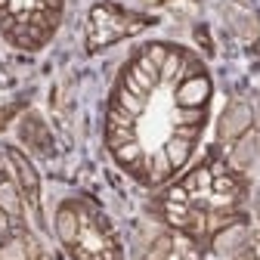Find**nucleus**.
Returning <instances> with one entry per match:
<instances>
[{"label": "nucleus", "mask_w": 260, "mask_h": 260, "mask_svg": "<svg viewBox=\"0 0 260 260\" xmlns=\"http://www.w3.org/2000/svg\"><path fill=\"white\" fill-rule=\"evenodd\" d=\"M251 127V106L248 103H230V109L220 118V140H236L248 134Z\"/></svg>", "instance_id": "f257e3e1"}, {"label": "nucleus", "mask_w": 260, "mask_h": 260, "mask_svg": "<svg viewBox=\"0 0 260 260\" xmlns=\"http://www.w3.org/2000/svg\"><path fill=\"white\" fill-rule=\"evenodd\" d=\"M230 161H233V168H239V171L257 168V161H260V137L257 134H242L239 143L233 146Z\"/></svg>", "instance_id": "f03ea898"}, {"label": "nucleus", "mask_w": 260, "mask_h": 260, "mask_svg": "<svg viewBox=\"0 0 260 260\" xmlns=\"http://www.w3.org/2000/svg\"><path fill=\"white\" fill-rule=\"evenodd\" d=\"M248 245V230L245 226H230V230H223L217 239H214V251L220 257H239Z\"/></svg>", "instance_id": "7ed1b4c3"}, {"label": "nucleus", "mask_w": 260, "mask_h": 260, "mask_svg": "<svg viewBox=\"0 0 260 260\" xmlns=\"http://www.w3.org/2000/svg\"><path fill=\"white\" fill-rule=\"evenodd\" d=\"M208 96H211V84H208V78H202V75L183 81V87L177 90V100H180L183 106H205Z\"/></svg>", "instance_id": "20e7f679"}, {"label": "nucleus", "mask_w": 260, "mask_h": 260, "mask_svg": "<svg viewBox=\"0 0 260 260\" xmlns=\"http://www.w3.org/2000/svg\"><path fill=\"white\" fill-rule=\"evenodd\" d=\"M226 16H230V22H233V28H236L239 38H245V41H254L257 38V22H254L251 13H245L239 7H226Z\"/></svg>", "instance_id": "39448f33"}, {"label": "nucleus", "mask_w": 260, "mask_h": 260, "mask_svg": "<svg viewBox=\"0 0 260 260\" xmlns=\"http://www.w3.org/2000/svg\"><path fill=\"white\" fill-rule=\"evenodd\" d=\"M189 155H192V140H189V137H174V140H168L165 158H168L171 168H183L186 161H189Z\"/></svg>", "instance_id": "423d86ee"}, {"label": "nucleus", "mask_w": 260, "mask_h": 260, "mask_svg": "<svg viewBox=\"0 0 260 260\" xmlns=\"http://www.w3.org/2000/svg\"><path fill=\"white\" fill-rule=\"evenodd\" d=\"M56 233H59V239H62L65 245H72V242L78 239V217H75L72 208H62V211L56 214Z\"/></svg>", "instance_id": "0eeeda50"}, {"label": "nucleus", "mask_w": 260, "mask_h": 260, "mask_svg": "<svg viewBox=\"0 0 260 260\" xmlns=\"http://www.w3.org/2000/svg\"><path fill=\"white\" fill-rule=\"evenodd\" d=\"M0 211L10 214V217H16L22 211V199H19V192H16L13 183H0Z\"/></svg>", "instance_id": "6e6552de"}, {"label": "nucleus", "mask_w": 260, "mask_h": 260, "mask_svg": "<svg viewBox=\"0 0 260 260\" xmlns=\"http://www.w3.org/2000/svg\"><path fill=\"white\" fill-rule=\"evenodd\" d=\"M13 165H16L19 180H22V186L28 189V195H38V174H35V168H31L22 155H13Z\"/></svg>", "instance_id": "1a4fd4ad"}, {"label": "nucleus", "mask_w": 260, "mask_h": 260, "mask_svg": "<svg viewBox=\"0 0 260 260\" xmlns=\"http://www.w3.org/2000/svg\"><path fill=\"white\" fill-rule=\"evenodd\" d=\"M31 251H28V242L25 239H7L0 245V260H28Z\"/></svg>", "instance_id": "9d476101"}, {"label": "nucleus", "mask_w": 260, "mask_h": 260, "mask_svg": "<svg viewBox=\"0 0 260 260\" xmlns=\"http://www.w3.org/2000/svg\"><path fill=\"white\" fill-rule=\"evenodd\" d=\"M168 254H171V239H158V242L149 248L146 260H168Z\"/></svg>", "instance_id": "9b49d317"}, {"label": "nucleus", "mask_w": 260, "mask_h": 260, "mask_svg": "<svg viewBox=\"0 0 260 260\" xmlns=\"http://www.w3.org/2000/svg\"><path fill=\"white\" fill-rule=\"evenodd\" d=\"M180 56L177 53H168V59L165 62H161V75H165V78H177V72H180Z\"/></svg>", "instance_id": "f8f14e48"}, {"label": "nucleus", "mask_w": 260, "mask_h": 260, "mask_svg": "<svg viewBox=\"0 0 260 260\" xmlns=\"http://www.w3.org/2000/svg\"><path fill=\"white\" fill-rule=\"evenodd\" d=\"M254 208H257V214H260V183H257V189H254Z\"/></svg>", "instance_id": "ddd939ff"}, {"label": "nucleus", "mask_w": 260, "mask_h": 260, "mask_svg": "<svg viewBox=\"0 0 260 260\" xmlns=\"http://www.w3.org/2000/svg\"><path fill=\"white\" fill-rule=\"evenodd\" d=\"M4 226H7V220H4V214H0V233H4Z\"/></svg>", "instance_id": "4468645a"}, {"label": "nucleus", "mask_w": 260, "mask_h": 260, "mask_svg": "<svg viewBox=\"0 0 260 260\" xmlns=\"http://www.w3.org/2000/svg\"><path fill=\"white\" fill-rule=\"evenodd\" d=\"M143 4H149V7H155V4H158V0H143Z\"/></svg>", "instance_id": "2eb2a0df"}]
</instances>
